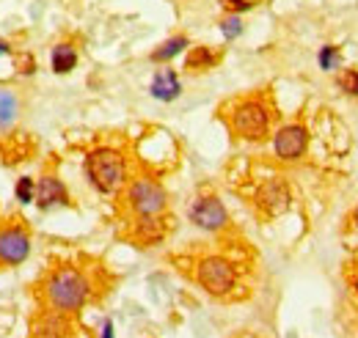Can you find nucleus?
<instances>
[{
	"label": "nucleus",
	"instance_id": "nucleus-12",
	"mask_svg": "<svg viewBox=\"0 0 358 338\" xmlns=\"http://www.w3.org/2000/svg\"><path fill=\"white\" fill-rule=\"evenodd\" d=\"M50 66L55 75H69L78 66V50L72 44H55L50 52Z\"/></svg>",
	"mask_w": 358,
	"mask_h": 338
},
{
	"label": "nucleus",
	"instance_id": "nucleus-6",
	"mask_svg": "<svg viewBox=\"0 0 358 338\" xmlns=\"http://www.w3.org/2000/svg\"><path fill=\"white\" fill-rule=\"evenodd\" d=\"M28 256H31V234L17 223L3 226L0 228V264L17 267Z\"/></svg>",
	"mask_w": 358,
	"mask_h": 338
},
{
	"label": "nucleus",
	"instance_id": "nucleus-17",
	"mask_svg": "<svg viewBox=\"0 0 358 338\" xmlns=\"http://www.w3.org/2000/svg\"><path fill=\"white\" fill-rule=\"evenodd\" d=\"M221 34H224L229 42L243 34V20H240V14H226L224 20H221Z\"/></svg>",
	"mask_w": 358,
	"mask_h": 338
},
{
	"label": "nucleus",
	"instance_id": "nucleus-15",
	"mask_svg": "<svg viewBox=\"0 0 358 338\" xmlns=\"http://www.w3.org/2000/svg\"><path fill=\"white\" fill-rule=\"evenodd\" d=\"M17 113H20V99H17V94L0 85V127H11V124L17 122Z\"/></svg>",
	"mask_w": 358,
	"mask_h": 338
},
{
	"label": "nucleus",
	"instance_id": "nucleus-23",
	"mask_svg": "<svg viewBox=\"0 0 358 338\" xmlns=\"http://www.w3.org/2000/svg\"><path fill=\"white\" fill-rule=\"evenodd\" d=\"M353 223L358 226V207H356V212H353Z\"/></svg>",
	"mask_w": 358,
	"mask_h": 338
},
{
	"label": "nucleus",
	"instance_id": "nucleus-21",
	"mask_svg": "<svg viewBox=\"0 0 358 338\" xmlns=\"http://www.w3.org/2000/svg\"><path fill=\"white\" fill-rule=\"evenodd\" d=\"M102 338H113V322H105V328H102Z\"/></svg>",
	"mask_w": 358,
	"mask_h": 338
},
{
	"label": "nucleus",
	"instance_id": "nucleus-10",
	"mask_svg": "<svg viewBox=\"0 0 358 338\" xmlns=\"http://www.w3.org/2000/svg\"><path fill=\"white\" fill-rule=\"evenodd\" d=\"M69 204V196H66V187L58 176H45L39 179L36 184V207L39 210H52V207H66Z\"/></svg>",
	"mask_w": 358,
	"mask_h": 338
},
{
	"label": "nucleus",
	"instance_id": "nucleus-13",
	"mask_svg": "<svg viewBox=\"0 0 358 338\" xmlns=\"http://www.w3.org/2000/svg\"><path fill=\"white\" fill-rule=\"evenodd\" d=\"M218 64V52H213V47H190L187 58H185V69L187 72H204V69H213Z\"/></svg>",
	"mask_w": 358,
	"mask_h": 338
},
{
	"label": "nucleus",
	"instance_id": "nucleus-5",
	"mask_svg": "<svg viewBox=\"0 0 358 338\" xmlns=\"http://www.w3.org/2000/svg\"><path fill=\"white\" fill-rule=\"evenodd\" d=\"M127 201L138 217H157L166 210V190L155 179H135L127 187Z\"/></svg>",
	"mask_w": 358,
	"mask_h": 338
},
{
	"label": "nucleus",
	"instance_id": "nucleus-9",
	"mask_svg": "<svg viewBox=\"0 0 358 338\" xmlns=\"http://www.w3.org/2000/svg\"><path fill=\"white\" fill-rule=\"evenodd\" d=\"M257 204H259V210L268 212L270 217L287 212L289 210V190H287V184L281 179H268L259 187V193H257Z\"/></svg>",
	"mask_w": 358,
	"mask_h": 338
},
{
	"label": "nucleus",
	"instance_id": "nucleus-18",
	"mask_svg": "<svg viewBox=\"0 0 358 338\" xmlns=\"http://www.w3.org/2000/svg\"><path fill=\"white\" fill-rule=\"evenodd\" d=\"M317 61H320V66H322L325 72L336 69V66H339V47H334V44H325V47L320 50Z\"/></svg>",
	"mask_w": 358,
	"mask_h": 338
},
{
	"label": "nucleus",
	"instance_id": "nucleus-20",
	"mask_svg": "<svg viewBox=\"0 0 358 338\" xmlns=\"http://www.w3.org/2000/svg\"><path fill=\"white\" fill-rule=\"evenodd\" d=\"M257 6V0H224V8L229 14H243V11H251Z\"/></svg>",
	"mask_w": 358,
	"mask_h": 338
},
{
	"label": "nucleus",
	"instance_id": "nucleus-14",
	"mask_svg": "<svg viewBox=\"0 0 358 338\" xmlns=\"http://www.w3.org/2000/svg\"><path fill=\"white\" fill-rule=\"evenodd\" d=\"M187 44H190L187 42V36H182V34H179V36H171V39H166V42L160 44L149 58H152L155 64H169L171 58H177L179 52H185Z\"/></svg>",
	"mask_w": 358,
	"mask_h": 338
},
{
	"label": "nucleus",
	"instance_id": "nucleus-19",
	"mask_svg": "<svg viewBox=\"0 0 358 338\" xmlns=\"http://www.w3.org/2000/svg\"><path fill=\"white\" fill-rule=\"evenodd\" d=\"M339 85H342L348 94L358 96V69H348V72L339 78Z\"/></svg>",
	"mask_w": 358,
	"mask_h": 338
},
{
	"label": "nucleus",
	"instance_id": "nucleus-3",
	"mask_svg": "<svg viewBox=\"0 0 358 338\" xmlns=\"http://www.w3.org/2000/svg\"><path fill=\"white\" fill-rule=\"evenodd\" d=\"M231 129L243 140H265L270 135V110L262 99H243L231 110Z\"/></svg>",
	"mask_w": 358,
	"mask_h": 338
},
{
	"label": "nucleus",
	"instance_id": "nucleus-2",
	"mask_svg": "<svg viewBox=\"0 0 358 338\" xmlns=\"http://www.w3.org/2000/svg\"><path fill=\"white\" fill-rule=\"evenodd\" d=\"M86 176L94 190L110 196L124 184V176H127L124 157L116 149H94L86 157Z\"/></svg>",
	"mask_w": 358,
	"mask_h": 338
},
{
	"label": "nucleus",
	"instance_id": "nucleus-8",
	"mask_svg": "<svg viewBox=\"0 0 358 338\" xmlns=\"http://www.w3.org/2000/svg\"><path fill=\"white\" fill-rule=\"evenodd\" d=\"M190 220L201 228V231H221L229 223V212L215 198V196H201L193 207H190Z\"/></svg>",
	"mask_w": 358,
	"mask_h": 338
},
{
	"label": "nucleus",
	"instance_id": "nucleus-1",
	"mask_svg": "<svg viewBox=\"0 0 358 338\" xmlns=\"http://www.w3.org/2000/svg\"><path fill=\"white\" fill-rule=\"evenodd\" d=\"M91 284L89 278L75 270V267H61L55 270L45 284V295L47 302L58 311V314H72V311H80L89 300Z\"/></svg>",
	"mask_w": 358,
	"mask_h": 338
},
{
	"label": "nucleus",
	"instance_id": "nucleus-11",
	"mask_svg": "<svg viewBox=\"0 0 358 338\" xmlns=\"http://www.w3.org/2000/svg\"><path fill=\"white\" fill-rule=\"evenodd\" d=\"M152 96L160 99V102H174L179 94H182V83H179V75L174 69H163L152 78V85H149Z\"/></svg>",
	"mask_w": 358,
	"mask_h": 338
},
{
	"label": "nucleus",
	"instance_id": "nucleus-22",
	"mask_svg": "<svg viewBox=\"0 0 358 338\" xmlns=\"http://www.w3.org/2000/svg\"><path fill=\"white\" fill-rule=\"evenodd\" d=\"M8 52H11V44L3 42V39H0V55H8Z\"/></svg>",
	"mask_w": 358,
	"mask_h": 338
},
{
	"label": "nucleus",
	"instance_id": "nucleus-4",
	"mask_svg": "<svg viewBox=\"0 0 358 338\" xmlns=\"http://www.w3.org/2000/svg\"><path fill=\"white\" fill-rule=\"evenodd\" d=\"M196 275H199L201 289H207L210 295H215V297L229 295V292L234 289V284H237L234 264H231L229 258H224V256H207V258H201Z\"/></svg>",
	"mask_w": 358,
	"mask_h": 338
},
{
	"label": "nucleus",
	"instance_id": "nucleus-7",
	"mask_svg": "<svg viewBox=\"0 0 358 338\" xmlns=\"http://www.w3.org/2000/svg\"><path fill=\"white\" fill-rule=\"evenodd\" d=\"M306 146H309V132H306L303 124H287V127H281L273 135V152L284 163L301 160Z\"/></svg>",
	"mask_w": 358,
	"mask_h": 338
},
{
	"label": "nucleus",
	"instance_id": "nucleus-16",
	"mask_svg": "<svg viewBox=\"0 0 358 338\" xmlns=\"http://www.w3.org/2000/svg\"><path fill=\"white\" fill-rule=\"evenodd\" d=\"M17 201L20 204H31V201H36V182L31 179V176H22L20 182H17Z\"/></svg>",
	"mask_w": 358,
	"mask_h": 338
}]
</instances>
